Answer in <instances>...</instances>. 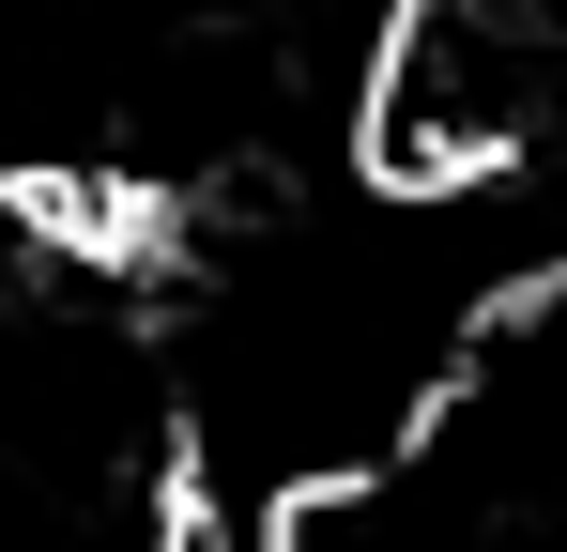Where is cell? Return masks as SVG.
I'll use <instances>...</instances> for the list:
<instances>
[{
  "mask_svg": "<svg viewBox=\"0 0 567 552\" xmlns=\"http://www.w3.org/2000/svg\"><path fill=\"white\" fill-rule=\"evenodd\" d=\"M553 16L537 0H399L353 78V139H369L383 200H475L506 154H537L553 123Z\"/></svg>",
  "mask_w": 567,
  "mask_h": 552,
  "instance_id": "6da1fadb",
  "label": "cell"
}]
</instances>
